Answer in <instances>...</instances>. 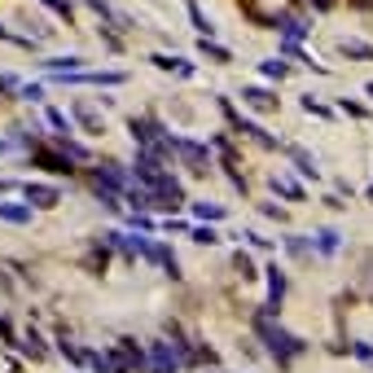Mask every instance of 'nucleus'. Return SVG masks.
Returning <instances> with one entry per match:
<instances>
[{
    "instance_id": "nucleus-1",
    "label": "nucleus",
    "mask_w": 373,
    "mask_h": 373,
    "mask_svg": "<svg viewBox=\"0 0 373 373\" xmlns=\"http://www.w3.org/2000/svg\"><path fill=\"white\" fill-rule=\"evenodd\" d=\"M255 334L263 339V352H268V356H272L281 369H290L294 360H299V356H303L308 347H312L308 339H299V334L281 330V321H276L272 312H259V316H255Z\"/></svg>"
},
{
    "instance_id": "nucleus-2",
    "label": "nucleus",
    "mask_w": 373,
    "mask_h": 373,
    "mask_svg": "<svg viewBox=\"0 0 373 373\" xmlns=\"http://www.w3.org/2000/svg\"><path fill=\"white\" fill-rule=\"evenodd\" d=\"M167 154H176V159L185 163L194 176H202V172L211 167V145H202V141H189V137H172V132H167Z\"/></svg>"
},
{
    "instance_id": "nucleus-3",
    "label": "nucleus",
    "mask_w": 373,
    "mask_h": 373,
    "mask_svg": "<svg viewBox=\"0 0 373 373\" xmlns=\"http://www.w3.org/2000/svg\"><path fill=\"white\" fill-rule=\"evenodd\" d=\"M185 347L180 343H150V373H180Z\"/></svg>"
},
{
    "instance_id": "nucleus-4",
    "label": "nucleus",
    "mask_w": 373,
    "mask_h": 373,
    "mask_svg": "<svg viewBox=\"0 0 373 373\" xmlns=\"http://www.w3.org/2000/svg\"><path fill=\"white\" fill-rule=\"evenodd\" d=\"M22 194H27V207H40V211H53L57 202H62V189H57V185H40V180H27Z\"/></svg>"
},
{
    "instance_id": "nucleus-5",
    "label": "nucleus",
    "mask_w": 373,
    "mask_h": 373,
    "mask_svg": "<svg viewBox=\"0 0 373 373\" xmlns=\"http://www.w3.org/2000/svg\"><path fill=\"white\" fill-rule=\"evenodd\" d=\"M92 189H110V194H123V189H128L123 167H119V163H101V167H92Z\"/></svg>"
},
{
    "instance_id": "nucleus-6",
    "label": "nucleus",
    "mask_w": 373,
    "mask_h": 373,
    "mask_svg": "<svg viewBox=\"0 0 373 373\" xmlns=\"http://www.w3.org/2000/svg\"><path fill=\"white\" fill-rule=\"evenodd\" d=\"M31 163L35 167H44V172H49V176H70V172H75V167H70V163H75V159H66V154L62 150H35L31 154Z\"/></svg>"
},
{
    "instance_id": "nucleus-7",
    "label": "nucleus",
    "mask_w": 373,
    "mask_h": 373,
    "mask_svg": "<svg viewBox=\"0 0 373 373\" xmlns=\"http://www.w3.org/2000/svg\"><path fill=\"white\" fill-rule=\"evenodd\" d=\"M70 114H75V119H79V128H83V132H88V137H101V132H105V123H101V114H97V110H92V105H88V101H70Z\"/></svg>"
},
{
    "instance_id": "nucleus-8",
    "label": "nucleus",
    "mask_w": 373,
    "mask_h": 373,
    "mask_svg": "<svg viewBox=\"0 0 373 373\" xmlns=\"http://www.w3.org/2000/svg\"><path fill=\"white\" fill-rule=\"evenodd\" d=\"M272 27H276V31H281V35H285V40H294V44H299V40H303V35L312 31V27H308V22H303V18H294V14H272Z\"/></svg>"
},
{
    "instance_id": "nucleus-9",
    "label": "nucleus",
    "mask_w": 373,
    "mask_h": 373,
    "mask_svg": "<svg viewBox=\"0 0 373 373\" xmlns=\"http://www.w3.org/2000/svg\"><path fill=\"white\" fill-rule=\"evenodd\" d=\"M281 299H285V272L272 263V268H268V308H263V312H272V316H276V312H281Z\"/></svg>"
},
{
    "instance_id": "nucleus-10",
    "label": "nucleus",
    "mask_w": 373,
    "mask_h": 373,
    "mask_svg": "<svg viewBox=\"0 0 373 373\" xmlns=\"http://www.w3.org/2000/svg\"><path fill=\"white\" fill-rule=\"evenodd\" d=\"M44 70H49V75L57 79V75H75V70H83V57H49V62H44Z\"/></svg>"
},
{
    "instance_id": "nucleus-11",
    "label": "nucleus",
    "mask_w": 373,
    "mask_h": 373,
    "mask_svg": "<svg viewBox=\"0 0 373 373\" xmlns=\"http://www.w3.org/2000/svg\"><path fill=\"white\" fill-rule=\"evenodd\" d=\"M242 101L250 105V110H276V97L268 88H242Z\"/></svg>"
},
{
    "instance_id": "nucleus-12",
    "label": "nucleus",
    "mask_w": 373,
    "mask_h": 373,
    "mask_svg": "<svg viewBox=\"0 0 373 373\" xmlns=\"http://www.w3.org/2000/svg\"><path fill=\"white\" fill-rule=\"evenodd\" d=\"M268 185H272V194H281V198H290V202H303V185L290 180V176H272Z\"/></svg>"
},
{
    "instance_id": "nucleus-13",
    "label": "nucleus",
    "mask_w": 373,
    "mask_h": 373,
    "mask_svg": "<svg viewBox=\"0 0 373 373\" xmlns=\"http://www.w3.org/2000/svg\"><path fill=\"white\" fill-rule=\"evenodd\" d=\"M150 62L159 66V70H172V75H180V79H189V75H194V66H189V62H180V57H167V53H154Z\"/></svg>"
},
{
    "instance_id": "nucleus-14",
    "label": "nucleus",
    "mask_w": 373,
    "mask_h": 373,
    "mask_svg": "<svg viewBox=\"0 0 373 373\" xmlns=\"http://www.w3.org/2000/svg\"><path fill=\"white\" fill-rule=\"evenodd\" d=\"M339 53L356 57V62H373V44H365V40H339Z\"/></svg>"
},
{
    "instance_id": "nucleus-15",
    "label": "nucleus",
    "mask_w": 373,
    "mask_h": 373,
    "mask_svg": "<svg viewBox=\"0 0 373 373\" xmlns=\"http://www.w3.org/2000/svg\"><path fill=\"white\" fill-rule=\"evenodd\" d=\"M198 53H202V57H211V62H220V66H228V62H233V53H228L224 44L207 40V35H202V40H198Z\"/></svg>"
},
{
    "instance_id": "nucleus-16",
    "label": "nucleus",
    "mask_w": 373,
    "mask_h": 373,
    "mask_svg": "<svg viewBox=\"0 0 373 373\" xmlns=\"http://www.w3.org/2000/svg\"><path fill=\"white\" fill-rule=\"evenodd\" d=\"M0 220H5V224H31V207H14V202H0Z\"/></svg>"
},
{
    "instance_id": "nucleus-17",
    "label": "nucleus",
    "mask_w": 373,
    "mask_h": 373,
    "mask_svg": "<svg viewBox=\"0 0 373 373\" xmlns=\"http://www.w3.org/2000/svg\"><path fill=\"white\" fill-rule=\"evenodd\" d=\"M18 347H22V352H27L31 360H44V356H49V347H44V339H40L35 330H27V339H22Z\"/></svg>"
},
{
    "instance_id": "nucleus-18",
    "label": "nucleus",
    "mask_w": 373,
    "mask_h": 373,
    "mask_svg": "<svg viewBox=\"0 0 373 373\" xmlns=\"http://www.w3.org/2000/svg\"><path fill=\"white\" fill-rule=\"evenodd\" d=\"M339 228H321V233H316V250H321V255H334V250H339Z\"/></svg>"
},
{
    "instance_id": "nucleus-19",
    "label": "nucleus",
    "mask_w": 373,
    "mask_h": 373,
    "mask_svg": "<svg viewBox=\"0 0 373 373\" xmlns=\"http://www.w3.org/2000/svg\"><path fill=\"white\" fill-rule=\"evenodd\" d=\"M233 268L242 272V281H255V276H259V272H255V259H250L246 250H237V255H233Z\"/></svg>"
},
{
    "instance_id": "nucleus-20",
    "label": "nucleus",
    "mask_w": 373,
    "mask_h": 373,
    "mask_svg": "<svg viewBox=\"0 0 373 373\" xmlns=\"http://www.w3.org/2000/svg\"><path fill=\"white\" fill-rule=\"evenodd\" d=\"M189 18H194V27H198L202 35H207V40H211V35H215V22H211L207 14H202V9L194 5V0H189Z\"/></svg>"
},
{
    "instance_id": "nucleus-21",
    "label": "nucleus",
    "mask_w": 373,
    "mask_h": 373,
    "mask_svg": "<svg viewBox=\"0 0 373 373\" xmlns=\"http://www.w3.org/2000/svg\"><path fill=\"white\" fill-rule=\"evenodd\" d=\"M194 215L207 220V224H215V220H224V207H215V202H194Z\"/></svg>"
},
{
    "instance_id": "nucleus-22",
    "label": "nucleus",
    "mask_w": 373,
    "mask_h": 373,
    "mask_svg": "<svg viewBox=\"0 0 373 373\" xmlns=\"http://www.w3.org/2000/svg\"><path fill=\"white\" fill-rule=\"evenodd\" d=\"M290 159H294V172H299V176H312V180H316V163H312L303 150H290Z\"/></svg>"
},
{
    "instance_id": "nucleus-23",
    "label": "nucleus",
    "mask_w": 373,
    "mask_h": 373,
    "mask_svg": "<svg viewBox=\"0 0 373 373\" xmlns=\"http://www.w3.org/2000/svg\"><path fill=\"white\" fill-rule=\"evenodd\" d=\"M40 5H44V9H53V14H57V18H66V22L75 18V5H70V0H40Z\"/></svg>"
},
{
    "instance_id": "nucleus-24",
    "label": "nucleus",
    "mask_w": 373,
    "mask_h": 373,
    "mask_svg": "<svg viewBox=\"0 0 373 373\" xmlns=\"http://www.w3.org/2000/svg\"><path fill=\"white\" fill-rule=\"evenodd\" d=\"M285 75H290V66H285V62H276V57L263 62V79H285Z\"/></svg>"
},
{
    "instance_id": "nucleus-25",
    "label": "nucleus",
    "mask_w": 373,
    "mask_h": 373,
    "mask_svg": "<svg viewBox=\"0 0 373 373\" xmlns=\"http://www.w3.org/2000/svg\"><path fill=\"white\" fill-rule=\"evenodd\" d=\"M194 242H202V246H215V242H220V233H215L211 224H198V228H194Z\"/></svg>"
},
{
    "instance_id": "nucleus-26",
    "label": "nucleus",
    "mask_w": 373,
    "mask_h": 373,
    "mask_svg": "<svg viewBox=\"0 0 373 373\" xmlns=\"http://www.w3.org/2000/svg\"><path fill=\"white\" fill-rule=\"evenodd\" d=\"M285 250L299 255V259H308V255H312V242H303V237H285Z\"/></svg>"
},
{
    "instance_id": "nucleus-27",
    "label": "nucleus",
    "mask_w": 373,
    "mask_h": 373,
    "mask_svg": "<svg viewBox=\"0 0 373 373\" xmlns=\"http://www.w3.org/2000/svg\"><path fill=\"white\" fill-rule=\"evenodd\" d=\"M18 97H22V101H44V88H40V83H22Z\"/></svg>"
},
{
    "instance_id": "nucleus-28",
    "label": "nucleus",
    "mask_w": 373,
    "mask_h": 373,
    "mask_svg": "<svg viewBox=\"0 0 373 373\" xmlns=\"http://www.w3.org/2000/svg\"><path fill=\"white\" fill-rule=\"evenodd\" d=\"M0 339H5V343H14V347H18V334H14V325H9L5 316H0Z\"/></svg>"
},
{
    "instance_id": "nucleus-29",
    "label": "nucleus",
    "mask_w": 373,
    "mask_h": 373,
    "mask_svg": "<svg viewBox=\"0 0 373 373\" xmlns=\"http://www.w3.org/2000/svg\"><path fill=\"white\" fill-rule=\"evenodd\" d=\"M49 123H53L57 132H70V123H66V114H62V110H49Z\"/></svg>"
},
{
    "instance_id": "nucleus-30",
    "label": "nucleus",
    "mask_w": 373,
    "mask_h": 373,
    "mask_svg": "<svg viewBox=\"0 0 373 373\" xmlns=\"http://www.w3.org/2000/svg\"><path fill=\"white\" fill-rule=\"evenodd\" d=\"M352 356H356V360H373V343H356Z\"/></svg>"
},
{
    "instance_id": "nucleus-31",
    "label": "nucleus",
    "mask_w": 373,
    "mask_h": 373,
    "mask_svg": "<svg viewBox=\"0 0 373 373\" xmlns=\"http://www.w3.org/2000/svg\"><path fill=\"white\" fill-rule=\"evenodd\" d=\"M242 237H246V242L255 246V250H268V237H259V233H242Z\"/></svg>"
},
{
    "instance_id": "nucleus-32",
    "label": "nucleus",
    "mask_w": 373,
    "mask_h": 373,
    "mask_svg": "<svg viewBox=\"0 0 373 373\" xmlns=\"http://www.w3.org/2000/svg\"><path fill=\"white\" fill-rule=\"evenodd\" d=\"M303 110H308V114H330V110H325L321 101H312V97H303Z\"/></svg>"
},
{
    "instance_id": "nucleus-33",
    "label": "nucleus",
    "mask_w": 373,
    "mask_h": 373,
    "mask_svg": "<svg viewBox=\"0 0 373 373\" xmlns=\"http://www.w3.org/2000/svg\"><path fill=\"white\" fill-rule=\"evenodd\" d=\"M312 5H316V9H330V5H334V0H312Z\"/></svg>"
},
{
    "instance_id": "nucleus-34",
    "label": "nucleus",
    "mask_w": 373,
    "mask_h": 373,
    "mask_svg": "<svg viewBox=\"0 0 373 373\" xmlns=\"http://www.w3.org/2000/svg\"><path fill=\"white\" fill-rule=\"evenodd\" d=\"M9 189H14V185H9V180H0V194H9Z\"/></svg>"
},
{
    "instance_id": "nucleus-35",
    "label": "nucleus",
    "mask_w": 373,
    "mask_h": 373,
    "mask_svg": "<svg viewBox=\"0 0 373 373\" xmlns=\"http://www.w3.org/2000/svg\"><path fill=\"white\" fill-rule=\"evenodd\" d=\"M0 40H14V35H9V31H5V27H0Z\"/></svg>"
},
{
    "instance_id": "nucleus-36",
    "label": "nucleus",
    "mask_w": 373,
    "mask_h": 373,
    "mask_svg": "<svg viewBox=\"0 0 373 373\" xmlns=\"http://www.w3.org/2000/svg\"><path fill=\"white\" fill-rule=\"evenodd\" d=\"M365 92H369V97H373V83H369V88H365Z\"/></svg>"
},
{
    "instance_id": "nucleus-37",
    "label": "nucleus",
    "mask_w": 373,
    "mask_h": 373,
    "mask_svg": "<svg viewBox=\"0 0 373 373\" xmlns=\"http://www.w3.org/2000/svg\"><path fill=\"white\" fill-rule=\"evenodd\" d=\"M369 202H373V189H369Z\"/></svg>"
},
{
    "instance_id": "nucleus-38",
    "label": "nucleus",
    "mask_w": 373,
    "mask_h": 373,
    "mask_svg": "<svg viewBox=\"0 0 373 373\" xmlns=\"http://www.w3.org/2000/svg\"><path fill=\"white\" fill-rule=\"evenodd\" d=\"M211 373H220V369H211Z\"/></svg>"
}]
</instances>
